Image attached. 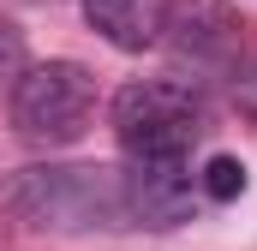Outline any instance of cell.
I'll use <instances>...</instances> for the list:
<instances>
[{
  "label": "cell",
  "mask_w": 257,
  "mask_h": 251,
  "mask_svg": "<svg viewBox=\"0 0 257 251\" xmlns=\"http://www.w3.org/2000/svg\"><path fill=\"white\" fill-rule=\"evenodd\" d=\"M84 18L120 54H144L168 36V0H84Z\"/></svg>",
  "instance_id": "obj_5"
},
{
  "label": "cell",
  "mask_w": 257,
  "mask_h": 251,
  "mask_svg": "<svg viewBox=\"0 0 257 251\" xmlns=\"http://www.w3.org/2000/svg\"><path fill=\"white\" fill-rule=\"evenodd\" d=\"M197 191H203L209 203H233V197L245 191V162H233V156H209V168L197 174Z\"/></svg>",
  "instance_id": "obj_6"
},
{
  "label": "cell",
  "mask_w": 257,
  "mask_h": 251,
  "mask_svg": "<svg viewBox=\"0 0 257 251\" xmlns=\"http://www.w3.org/2000/svg\"><path fill=\"white\" fill-rule=\"evenodd\" d=\"M0 209L36 233H120L138 227L126 197V168L96 162H36L0 180Z\"/></svg>",
  "instance_id": "obj_1"
},
{
  "label": "cell",
  "mask_w": 257,
  "mask_h": 251,
  "mask_svg": "<svg viewBox=\"0 0 257 251\" xmlns=\"http://www.w3.org/2000/svg\"><path fill=\"white\" fill-rule=\"evenodd\" d=\"M18 72H24V30L0 18V84H18Z\"/></svg>",
  "instance_id": "obj_7"
},
{
  "label": "cell",
  "mask_w": 257,
  "mask_h": 251,
  "mask_svg": "<svg viewBox=\"0 0 257 251\" xmlns=\"http://www.w3.org/2000/svg\"><path fill=\"white\" fill-rule=\"evenodd\" d=\"M126 197L138 227H180L203 203L197 174L186 162H126Z\"/></svg>",
  "instance_id": "obj_4"
},
{
  "label": "cell",
  "mask_w": 257,
  "mask_h": 251,
  "mask_svg": "<svg viewBox=\"0 0 257 251\" xmlns=\"http://www.w3.org/2000/svg\"><path fill=\"white\" fill-rule=\"evenodd\" d=\"M108 126L126 162H186L209 132V102L186 78H132L108 102Z\"/></svg>",
  "instance_id": "obj_2"
},
{
  "label": "cell",
  "mask_w": 257,
  "mask_h": 251,
  "mask_svg": "<svg viewBox=\"0 0 257 251\" xmlns=\"http://www.w3.org/2000/svg\"><path fill=\"white\" fill-rule=\"evenodd\" d=\"M96 120V72L78 60L24 66L12 84V132L36 150H66Z\"/></svg>",
  "instance_id": "obj_3"
}]
</instances>
